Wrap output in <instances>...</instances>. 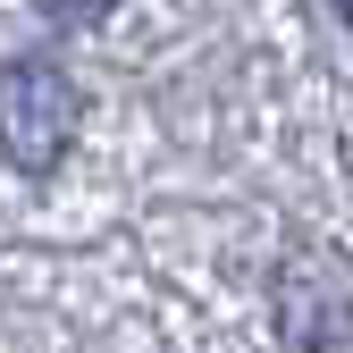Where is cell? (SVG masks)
<instances>
[{
  "label": "cell",
  "mask_w": 353,
  "mask_h": 353,
  "mask_svg": "<svg viewBox=\"0 0 353 353\" xmlns=\"http://www.w3.org/2000/svg\"><path fill=\"white\" fill-rule=\"evenodd\" d=\"M76 118H84V101H76V76L59 59L26 51V59L0 68V160L9 168L51 176L76 143Z\"/></svg>",
  "instance_id": "6da1fadb"
},
{
  "label": "cell",
  "mask_w": 353,
  "mask_h": 353,
  "mask_svg": "<svg viewBox=\"0 0 353 353\" xmlns=\"http://www.w3.org/2000/svg\"><path fill=\"white\" fill-rule=\"evenodd\" d=\"M51 17H59V26H101L110 0H51Z\"/></svg>",
  "instance_id": "7a4b0ae2"
},
{
  "label": "cell",
  "mask_w": 353,
  "mask_h": 353,
  "mask_svg": "<svg viewBox=\"0 0 353 353\" xmlns=\"http://www.w3.org/2000/svg\"><path fill=\"white\" fill-rule=\"evenodd\" d=\"M328 9H336V17H345V26H353V0H328Z\"/></svg>",
  "instance_id": "3957f363"
}]
</instances>
